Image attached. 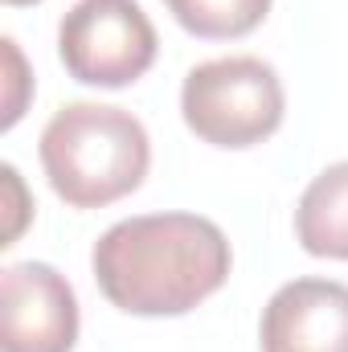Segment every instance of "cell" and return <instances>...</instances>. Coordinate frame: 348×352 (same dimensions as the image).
I'll return each mask as SVG.
<instances>
[{
    "label": "cell",
    "mask_w": 348,
    "mask_h": 352,
    "mask_svg": "<svg viewBox=\"0 0 348 352\" xmlns=\"http://www.w3.org/2000/svg\"><path fill=\"white\" fill-rule=\"evenodd\" d=\"M226 234L197 213L115 221L90 250L98 291L127 316H184L230 278Z\"/></svg>",
    "instance_id": "6da1fadb"
},
{
    "label": "cell",
    "mask_w": 348,
    "mask_h": 352,
    "mask_svg": "<svg viewBox=\"0 0 348 352\" xmlns=\"http://www.w3.org/2000/svg\"><path fill=\"white\" fill-rule=\"evenodd\" d=\"M37 152L50 188L74 209H102L135 192L152 164L144 123L107 102H66L54 111Z\"/></svg>",
    "instance_id": "7a4b0ae2"
},
{
    "label": "cell",
    "mask_w": 348,
    "mask_h": 352,
    "mask_svg": "<svg viewBox=\"0 0 348 352\" xmlns=\"http://www.w3.org/2000/svg\"><path fill=\"white\" fill-rule=\"evenodd\" d=\"M287 94L279 70L262 58H213L188 70L180 87L184 127L213 148H254L283 127Z\"/></svg>",
    "instance_id": "3957f363"
},
{
    "label": "cell",
    "mask_w": 348,
    "mask_h": 352,
    "mask_svg": "<svg viewBox=\"0 0 348 352\" xmlns=\"http://www.w3.org/2000/svg\"><path fill=\"white\" fill-rule=\"evenodd\" d=\"M156 29L140 0H78L58 25V58L83 87L119 90L156 62Z\"/></svg>",
    "instance_id": "277c9868"
},
{
    "label": "cell",
    "mask_w": 348,
    "mask_h": 352,
    "mask_svg": "<svg viewBox=\"0 0 348 352\" xmlns=\"http://www.w3.org/2000/svg\"><path fill=\"white\" fill-rule=\"evenodd\" d=\"M78 299L50 263H12L0 274V352H74Z\"/></svg>",
    "instance_id": "5b68a950"
},
{
    "label": "cell",
    "mask_w": 348,
    "mask_h": 352,
    "mask_svg": "<svg viewBox=\"0 0 348 352\" xmlns=\"http://www.w3.org/2000/svg\"><path fill=\"white\" fill-rule=\"evenodd\" d=\"M262 352H348V287L291 278L262 307Z\"/></svg>",
    "instance_id": "8992f818"
},
{
    "label": "cell",
    "mask_w": 348,
    "mask_h": 352,
    "mask_svg": "<svg viewBox=\"0 0 348 352\" xmlns=\"http://www.w3.org/2000/svg\"><path fill=\"white\" fill-rule=\"evenodd\" d=\"M295 238L316 258L348 263V160L324 168L299 205H295Z\"/></svg>",
    "instance_id": "52a82bcc"
},
{
    "label": "cell",
    "mask_w": 348,
    "mask_h": 352,
    "mask_svg": "<svg viewBox=\"0 0 348 352\" xmlns=\"http://www.w3.org/2000/svg\"><path fill=\"white\" fill-rule=\"evenodd\" d=\"M164 8L184 33L205 41H230L259 29L270 12V0H164Z\"/></svg>",
    "instance_id": "ba28073f"
},
{
    "label": "cell",
    "mask_w": 348,
    "mask_h": 352,
    "mask_svg": "<svg viewBox=\"0 0 348 352\" xmlns=\"http://www.w3.org/2000/svg\"><path fill=\"white\" fill-rule=\"evenodd\" d=\"M0 45H4V66H8V98H4V119H0V127L8 131V127L21 119V107H25V98H21V87H25V62H21V50H17L12 37H4Z\"/></svg>",
    "instance_id": "9c48e42d"
},
{
    "label": "cell",
    "mask_w": 348,
    "mask_h": 352,
    "mask_svg": "<svg viewBox=\"0 0 348 352\" xmlns=\"http://www.w3.org/2000/svg\"><path fill=\"white\" fill-rule=\"evenodd\" d=\"M4 4H12V8H21V4H37V0H4Z\"/></svg>",
    "instance_id": "30bf717a"
}]
</instances>
